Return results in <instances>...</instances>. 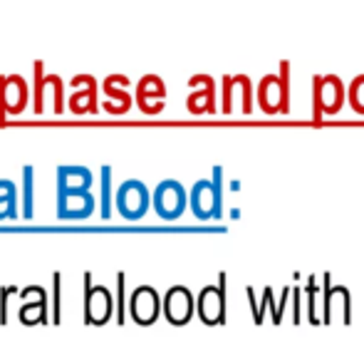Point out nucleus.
<instances>
[{
    "label": "nucleus",
    "instance_id": "obj_1",
    "mask_svg": "<svg viewBox=\"0 0 364 357\" xmlns=\"http://www.w3.org/2000/svg\"><path fill=\"white\" fill-rule=\"evenodd\" d=\"M188 206L201 221L223 216V169L213 166V178H198L188 191Z\"/></svg>",
    "mask_w": 364,
    "mask_h": 357
},
{
    "label": "nucleus",
    "instance_id": "obj_2",
    "mask_svg": "<svg viewBox=\"0 0 364 357\" xmlns=\"http://www.w3.org/2000/svg\"><path fill=\"white\" fill-rule=\"evenodd\" d=\"M347 102V90L337 75L312 78V119L322 122V114H337Z\"/></svg>",
    "mask_w": 364,
    "mask_h": 357
},
{
    "label": "nucleus",
    "instance_id": "obj_3",
    "mask_svg": "<svg viewBox=\"0 0 364 357\" xmlns=\"http://www.w3.org/2000/svg\"><path fill=\"white\" fill-rule=\"evenodd\" d=\"M114 206L127 221H139L151 206V193H149L146 183L139 178H127L119 183L114 193Z\"/></svg>",
    "mask_w": 364,
    "mask_h": 357
},
{
    "label": "nucleus",
    "instance_id": "obj_4",
    "mask_svg": "<svg viewBox=\"0 0 364 357\" xmlns=\"http://www.w3.org/2000/svg\"><path fill=\"white\" fill-rule=\"evenodd\" d=\"M151 203H154V211L159 213V218L173 221V218H181V213L186 211L188 191L176 178H164V181L154 188Z\"/></svg>",
    "mask_w": 364,
    "mask_h": 357
},
{
    "label": "nucleus",
    "instance_id": "obj_5",
    "mask_svg": "<svg viewBox=\"0 0 364 357\" xmlns=\"http://www.w3.org/2000/svg\"><path fill=\"white\" fill-rule=\"evenodd\" d=\"M114 295L105 285H92V273L85 270V323L107 325L114 315Z\"/></svg>",
    "mask_w": 364,
    "mask_h": 357
},
{
    "label": "nucleus",
    "instance_id": "obj_6",
    "mask_svg": "<svg viewBox=\"0 0 364 357\" xmlns=\"http://www.w3.org/2000/svg\"><path fill=\"white\" fill-rule=\"evenodd\" d=\"M196 315L203 325L213 328V325L225 323V273H218V285H206L201 293L196 295Z\"/></svg>",
    "mask_w": 364,
    "mask_h": 357
},
{
    "label": "nucleus",
    "instance_id": "obj_7",
    "mask_svg": "<svg viewBox=\"0 0 364 357\" xmlns=\"http://www.w3.org/2000/svg\"><path fill=\"white\" fill-rule=\"evenodd\" d=\"M164 313V298L154 285H139L129 295V318L136 325H154Z\"/></svg>",
    "mask_w": 364,
    "mask_h": 357
},
{
    "label": "nucleus",
    "instance_id": "obj_8",
    "mask_svg": "<svg viewBox=\"0 0 364 357\" xmlns=\"http://www.w3.org/2000/svg\"><path fill=\"white\" fill-rule=\"evenodd\" d=\"M193 313H196V298L191 290L186 285H171L164 295V318L181 328V325L191 323Z\"/></svg>",
    "mask_w": 364,
    "mask_h": 357
},
{
    "label": "nucleus",
    "instance_id": "obj_9",
    "mask_svg": "<svg viewBox=\"0 0 364 357\" xmlns=\"http://www.w3.org/2000/svg\"><path fill=\"white\" fill-rule=\"evenodd\" d=\"M33 73H35V112L43 114L45 100H50L53 102L55 114H60V112L65 110L63 80H60L58 75H43V63H40V60H35Z\"/></svg>",
    "mask_w": 364,
    "mask_h": 357
},
{
    "label": "nucleus",
    "instance_id": "obj_10",
    "mask_svg": "<svg viewBox=\"0 0 364 357\" xmlns=\"http://www.w3.org/2000/svg\"><path fill=\"white\" fill-rule=\"evenodd\" d=\"M28 107V82L20 75H0V122Z\"/></svg>",
    "mask_w": 364,
    "mask_h": 357
},
{
    "label": "nucleus",
    "instance_id": "obj_11",
    "mask_svg": "<svg viewBox=\"0 0 364 357\" xmlns=\"http://www.w3.org/2000/svg\"><path fill=\"white\" fill-rule=\"evenodd\" d=\"M20 308H18V320L23 325H45L48 323V293L40 285H28L20 290L18 295Z\"/></svg>",
    "mask_w": 364,
    "mask_h": 357
},
{
    "label": "nucleus",
    "instance_id": "obj_12",
    "mask_svg": "<svg viewBox=\"0 0 364 357\" xmlns=\"http://www.w3.org/2000/svg\"><path fill=\"white\" fill-rule=\"evenodd\" d=\"M134 102L144 114H159L166 107V85L159 75H144L136 82Z\"/></svg>",
    "mask_w": 364,
    "mask_h": 357
},
{
    "label": "nucleus",
    "instance_id": "obj_13",
    "mask_svg": "<svg viewBox=\"0 0 364 357\" xmlns=\"http://www.w3.org/2000/svg\"><path fill=\"white\" fill-rule=\"evenodd\" d=\"M188 85L193 92L186 100V110L191 114H213L216 112V80L211 75H193Z\"/></svg>",
    "mask_w": 364,
    "mask_h": 357
},
{
    "label": "nucleus",
    "instance_id": "obj_14",
    "mask_svg": "<svg viewBox=\"0 0 364 357\" xmlns=\"http://www.w3.org/2000/svg\"><path fill=\"white\" fill-rule=\"evenodd\" d=\"M58 218L60 221H85L95 213L97 208V198L92 191L85 193H58Z\"/></svg>",
    "mask_w": 364,
    "mask_h": 357
},
{
    "label": "nucleus",
    "instance_id": "obj_15",
    "mask_svg": "<svg viewBox=\"0 0 364 357\" xmlns=\"http://www.w3.org/2000/svg\"><path fill=\"white\" fill-rule=\"evenodd\" d=\"M240 102V112H253V82L248 75H225L223 78V112H233V102Z\"/></svg>",
    "mask_w": 364,
    "mask_h": 357
},
{
    "label": "nucleus",
    "instance_id": "obj_16",
    "mask_svg": "<svg viewBox=\"0 0 364 357\" xmlns=\"http://www.w3.org/2000/svg\"><path fill=\"white\" fill-rule=\"evenodd\" d=\"M332 303L342 305V323L350 325L352 323V298H350V288L347 285H332V275L325 273L322 275V323L330 325L332 323Z\"/></svg>",
    "mask_w": 364,
    "mask_h": 357
},
{
    "label": "nucleus",
    "instance_id": "obj_17",
    "mask_svg": "<svg viewBox=\"0 0 364 357\" xmlns=\"http://www.w3.org/2000/svg\"><path fill=\"white\" fill-rule=\"evenodd\" d=\"M70 87H73V95L68 100L70 112H75V114H92V112L100 110V105H97V82L92 75H75Z\"/></svg>",
    "mask_w": 364,
    "mask_h": 357
},
{
    "label": "nucleus",
    "instance_id": "obj_18",
    "mask_svg": "<svg viewBox=\"0 0 364 357\" xmlns=\"http://www.w3.org/2000/svg\"><path fill=\"white\" fill-rule=\"evenodd\" d=\"M258 107L265 112V114H288L290 105L285 100V90L283 82H280V75H265L258 85Z\"/></svg>",
    "mask_w": 364,
    "mask_h": 357
},
{
    "label": "nucleus",
    "instance_id": "obj_19",
    "mask_svg": "<svg viewBox=\"0 0 364 357\" xmlns=\"http://www.w3.org/2000/svg\"><path fill=\"white\" fill-rule=\"evenodd\" d=\"M132 85V80L127 75H107L105 78V110L112 112V114H124L132 107V100L134 97L127 92V87Z\"/></svg>",
    "mask_w": 364,
    "mask_h": 357
},
{
    "label": "nucleus",
    "instance_id": "obj_20",
    "mask_svg": "<svg viewBox=\"0 0 364 357\" xmlns=\"http://www.w3.org/2000/svg\"><path fill=\"white\" fill-rule=\"evenodd\" d=\"M95 176L87 166H58V178L55 186L58 193H85L92 191Z\"/></svg>",
    "mask_w": 364,
    "mask_h": 357
},
{
    "label": "nucleus",
    "instance_id": "obj_21",
    "mask_svg": "<svg viewBox=\"0 0 364 357\" xmlns=\"http://www.w3.org/2000/svg\"><path fill=\"white\" fill-rule=\"evenodd\" d=\"M18 213V186L13 178H0V221H13Z\"/></svg>",
    "mask_w": 364,
    "mask_h": 357
},
{
    "label": "nucleus",
    "instance_id": "obj_22",
    "mask_svg": "<svg viewBox=\"0 0 364 357\" xmlns=\"http://www.w3.org/2000/svg\"><path fill=\"white\" fill-rule=\"evenodd\" d=\"M20 211L23 218L30 221L35 216V169L33 166H23V198H20Z\"/></svg>",
    "mask_w": 364,
    "mask_h": 357
},
{
    "label": "nucleus",
    "instance_id": "obj_23",
    "mask_svg": "<svg viewBox=\"0 0 364 357\" xmlns=\"http://www.w3.org/2000/svg\"><path fill=\"white\" fill-rule=\"evenodd\" d=\"M112 166H102L100 171V216L105 218H112V208H114V193H112Z\"/></svg>",
    "mask_w": 364,
    "mask_h": 357
},
{
    "label": "nucleus",
    "instance_id": "obj_24",
    "mask_svg": "<svg viewBox=\"0 0 364 357\" xmlns=\"http://www.w3.org/2000/svg\"><path fill=\"white\" fill-rule=\"evenodd\" d=\"M305 295H307V300H310V310H307V320H310L312 325H317V323H322V310H320V305H322V298H320V285H317V280H315V275H310V280H307V285H305Z\"/></svg>",
    "mask_w": 364,
    "mask_h": 357
},
{
    "label": "nucleus",
    "instance_id": "obj_25",
    "mask_svg": "<svg viewBox=\"0 0 364 357\" xmlns=\"http://www.w3.org/2000/svg\"><path fill=\"white\" fill-rule=\"evenodd\" d=\"M124 288H127V275L117 273V298H114L117 310H114V318H117V323H119V325L127 323V313H129V303H127V298H124Z\"/></svg>",
    "mask_w": 364,
    "mask_h": 357
},
{
    "label": "nucleus",
    "instance_id": "obj_26",
    "mask_svg": "<svg viewBox=\"0 0 364 357\" xmlns=\"http://www.w3.org/2000/svg\"><path fill=\"white\" fill-rule=\"evenodd\" d=\"M347 102H350L357 114H364V75H357L350 82V87H347Z\"/></svg>",
    "mask_w": 364,
    "mask_h": 357
},
{
    "label": "nucleus",
    "instance_id": "obj_27",
    "mask_svg": "<svg viewBox=\"0 0 364 357\" xmlns=\"http://www.w3.org/2000/svg\"><path fill=\"white\" fill-rule=\"evenodd\" d=\"M53 320L55 325L63 323V273H53Z\"/></svg>",
    "mask_w": 364,
    "mask_h": 357
},
{
    "label": "nucleus",
    "instance_id": "obj_28",
    "mask_svg": "<svg viewBox=\"0 0 364 357\" xmlns=\"http://www.w3.org/2000/svg\"><path fill=\"white\" fill-rule=\"evenodd\" d=\"M13 295H20V290L15 288V285H3V288H0V325H8V320H10L8 305Z\"/></svg>",
    "mask_w": 364,
    "mask_h": 357
},
{
    "label": "nucleus",
    "instance_id": "obj_29",
    "mask_svg": "<svg viewBox=\"0 0 364 357\" xmlns=\"http://www.w3.org/2000/svg\"><path fill=\"white\" fill-rule=\"evenodd\" d=\"M292 323L295 325H300V320H302V288H297V285H292Z\"/></svg>",
    "mask_w": 364,
    "mask_h": 357
}]
</instances>
